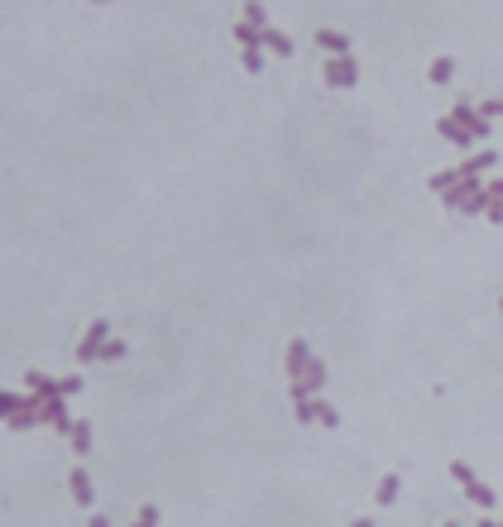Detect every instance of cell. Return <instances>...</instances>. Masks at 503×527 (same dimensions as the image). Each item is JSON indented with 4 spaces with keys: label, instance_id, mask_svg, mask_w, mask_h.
<instances>
[{
    "label": "cell",
    "instance_id": "3957f363",
    "mask_svg": "<svg viewBox=\"0 0 503 527\" xmlns=\"http://www.w3.org/2000/svg\"><path fill=\"white\" fill-rule=\"evenodd\" d=\"M29 427H44V417H39V398L29 393L15 403V412H10V431H29Z\"/></svg>",
    "mask_w": 503,
    "mask_h": 527
},
{
    "label": "cell",
    "instance_id": "9a60e30c",
    "mask_svg": "<svg viewBox=\"0 0 503 527\" xmlns=\"http://www.w3.org/2000/svg\"><path fill=\"white\" fill-rule=\"evenodd\" d=\"M307 365V345H292V355H288V369H302Z\"/></svg>",
    "mask_w": 503,
    "mask_h": 527
},
{
    "label": "cell",
    "instance_id": "7c38bea8",
    "mask_svg": "<svg viewBox=\"0 0 503 527\" xmlns=\"http://www.w3.org/2000/svg\"><path fill=\"white\" fill-rule=\"evenodd\" d=\"M326 48H336V53H345V34H336V29H326V34H317Z\"/></svg>",
    "mask_w": 503,
    "mask_h": 527
},
{
    "label": "cell",
    "instance_id": "8992f818",
    "mask_svg": "<svg viewBox=\"0 0 503 527\" xmlns=\"http://www.w3.org/2000/svg\"><path fill=\"white\" fill-rule=\"evenodd\" d=\"M326 77H331V86H350V82H355V63H350V58H336V63L326 67Z\"/></svg>",
    "mask_w": 503,
    "mask_h": 527
},
{
    "label": "cell",
    "instance_id": "9c48e42d",
    "mask_svg": "<svg viewBox=\"0 0 503 527\" xmlns=\"http://www.w3.org/2000/svg\"><path fill=\"white\" fill-rule=\"evenodd\" d=\"M134 527H159V508H154V503H144V508H139V518H134Z\"/></svg>",
    "mask_w": 503,
    "mask_h": 527
},
{
    "label": "cell",
    "instance_id": "7a4b0ae2",
    "mask_svg": "<svg viewBox=\"0 0 503 527\" xmlns=\"http://www.w3.org/2000/svg\"><path fill=\"white\" fill-rule=\"evenodd\" d=\"M106 336H110V321H91V326H86V336L77 341V360H81V365L101 360V345H106Z\"/></svg>",
    "mask_w": 503,
    "mask_h": 527
},
{
    "label": "cell",
    "instance_id": "30bf717a",
    "mask_svg": "<svg viewBox=\"0 0 503 527\" xmlns=\"http://www.w3.org/2000/svg\"><path fill=\"white\" fill-rule=\"evenodd\" d=\"M398 499V474H388L384 484H379V503H393Z\"/></svg>",
    "mask_w": 503,
    "mask_h": 527
},
{
    "label": "cell",
    "instance_id": "e0dca14e",
    "mask_svg": "<svg viewBox=\"0 0 503 527\" xmlns=\"http://www.w3.org/2000/svg\"><path fill=\"white\" fill-rule=\"evenodd\" d=\"M96 5H110V0H96Z\"/></svg>",
    "mask_w": 503,
    "mask_h": 527
},
{
    "label": "cell",
    "instance_id": "6da1fadb",
    "mask_svg": "<svg viewBox=\"0 0 503 527\" xmlns=\"http://www.w3.org/2000/svg\"><path fill=\"white\" fill-rule=\"evenodd\" d=\"M39 417H44V427H53V431H63V436H67V431H72V412H67V403H63V393L58 398H39Z\"/></svg>",
    "mask_w": 503,
    "mask_h": 527
},
{
    "label": "cell",
    "instance_id": "277c9868",
    "mask_svg": "<svg viewBox=\"0 0 503 527\" xmlns=\"http://www.w3.org/2000/svg\"><path fill=\"white\" fill-rule=\"evenodd\" d=\"M67 489H72V499H77L81 508H86V503H91V499H96V489H91V474L81 470V465H77V470H72V474H67Z\"/></svg>",
    "mask_w": 503,
    "mask_h": 527
},
{
    "label": "cell",
    "instance_id": "52a82bcc",
    "mask_svg": "<svg viewBox=\"0 0 503 527\" xmlns=\"http://www.w3.org/2000/svg\"><path fill=\"white\" fill-rule=\"evenodd\" d=\"M67 441H72V450H77V455H86V450H91V427H86V422H72Z\"/></svg>",
    "mask_w": 503,
    "mask_h": 527
},
{
    "label": "cell",
    "instance_id": "5bb4252c",
    "mask_svg": "<svg viewBox=\"0 0 503 527\" xmlns=\"http://www.w3.org/2000/svg\"><path fill=\"white\" fill-rule=\"evenodd\" d=\"M125 355V341H106L101 345V360H120Z\"/></svg>",
    "mask_w": 503,
    "mask_h": 527
},
{
    "label": "cell",
    "instance_id": "8fae6325",
    "mask_svg": "<svg viewBox=\"0 0 503 527\" xmlns=\"http://www.w3.org/2000/svg\"><path fill=\"white\" fill-rule=\"evenodd\" d=\"M15 403H20V393H5V389H0V422H10V412H15Z\"/></svg>",
    "mask_w": 503,
    "mask_h": 527
},
{
    "label": "cell",
    "instance_id": "4fadbf2b",
    "mask_svg": "<svg viewBox=\"0 0 503 527\" xmlns=\"http://www.w3.org/2000/svg\"><path fill=\"white\" fill-rule=\"evenodd\" d=\"M450 77V58H436L431 63V82H446Z\"/></svg>",
    "mask_w": 503,
    "mask_h": 527
},
{
    "label": "cell",
    "instance_id": "5b68a950",
    "mask_svg": "<svg viewBox=\"0 0 503 527\" xmlns=\"http://www.w3.org/2000/svg\"><path fill=\"white\" fill-rule=\"evenodd\" d=\"M25 384H29V393H34V398H58V379H48L44 369H29Z\"/></svg>",
    "mask_w": 503,
    "mask_h": 527
},
{
    "label": "cell",
    "instance_id": "2e32d148",
    "mask_svg": "<svg viewBox=\"0 0 503 527\" xmlns=\"http://www.w3.org/2000/svg\"><path fill=\"white\" fill-rule=\"evenodd\" d=\"M86 527H110V518H101V513H96V518H91Z\"/></svg>",
    "mask_w": 503,
    "mask_h": 527
},
{
    "label": "cell",
    "instance_id": "ba28073f",
    "mask_svg": "<svg viewBox=\"0 0 503 527\" xmlns=\"http://www.w3.org/2000/svg\"><path fill=\"white\" fill-rule=\"evenodd\" d=\"M81 384H86V379H77V374H63V379H58V393L72 398V393H81Z\"/></svg>",
    "mask_w": 503,
    "mask_h": 527
}]
</instances>
